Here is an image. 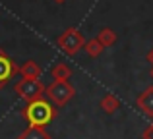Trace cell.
I'll return each mask as SVG.
<instances>
[{"mask_svg":"<svg viewBox=\"0 0 153 139\" xmlns=\"http://www.w3.org/2000/svg\"><path fill=\"white\" fill-rule=\"evenodd\" d=\"M149 77L153 79V66H151V70H149Z\"/></svg>","mask_w":153,"mask_h":139,"instance_id":"cell-16","label":"cell"},{"mask_svg":"<svg viewBox=\"0 0 153 139\" xmlns=\"http://www.w3.org/2000/svg\"><path fill=\"white\" fill-rule=\"evenodd\" d=\"M76 89L70 81H52L49 87H47V97L56 108H62L68 102L74 99Z\"/></svg>","mask_w":153,"mask_h":139,"instance_id":"cell-4","label":"cell"},{"mask_svg":"<svg viewBox=\"0 0 153 139\" xmlns=\"http://www.w3.org/2000/svg\"><path fill=\"white\" fill-rule=\"evenodd\" d=\"M97 39H99V43H101L105 49H107V46H112V45L116 43L118 35H116V31H114V29H111V27H105V29L99 31Z\"/></svg>","mask_w":153,"mask_h":139,"instance_id":"cell-11","label":"cell"},{"mask_svg":"<svg viewBox=\"0 0 153 139\" xmlns=\"http://www.w3.org/2000/svg\"><path fill=\"white\" fill-rule=\"evenodd\" d=\"M142 139H153V122L142 132Z\"/></svg>","mask_w":153,"mask_h":139,"instance_id":"cell-13","label":"cell"},{"mask_svg":"<svg viewBox=\"0 0 153 139\" xmlns=\"http://www.w3.org/2000/svg\"><path fill=\"white\" fill-rule=\"evenodd\" d=\"M19 75L25 79H39L43 75V68L35 60H27L19 66Z\"/></svg>","mask_w":153,"mask_h":139,"instance_id":"cell-7","label":"cell"},{"mask_svg":"<svg viewBox=\"0 0 153 139\" xmlns=\"http://www.w3.org/2000/svg\"><path fill=\"white\" fill-rule=\"evenodd\" d=\"M146 60H147V62H149V64L153 66V46H151L149 50H147V54H146Z\"/></svg>","mask_w":153,"mask_h":139,"instance_id":"cell-14","label":"cell"},{"mask_svg":"<svg viewBox=\"0 0 153 139\" xmlns=\"http://www.w3.org/2000/svg\"><path fill=\"white\" fill-rule=\"evenodd\" d=\"M14 91H16V95H18L19 99L25 101V104L47 97V87L43 85L41 79H25V77H22L14 85Z\"/></svg>","mask_w":153,"mask_h":139,"instance_id":"cell-3","label":"cell"},{"mask_svg":"<svg viewBox=\"0 0 153 139\" xmlns=\"http://www.w3.org/2000/svg\"><path fill=\"white\" fill-rule=\"evenodd\" d=\"M18 71H19L18 64H16V62L0 49V89H4Z\"/></svg>","mask_w":153,"mask_h":139,"instance_id":"cell-5","label":"cell"},{"mask_svg":"<svg viewBox=\"0 0 153 139\" xmlns=\"http://www.w3.org/2000/svg\"><path fill=\"white\" fill-rule=\"evenodd\" d=\"M85 43L87 41H85V37H83V33L79 29H76V27H68V29L64 31L62 35H58V39H56V46H58L64 54H68V56H76V54L85 46Z\"/></svg>","mask_w":153,"mask_h":139,"instance_id":"cell-2","label":"cell"},{"mask_svg":"<svg viewBox=\"0 0 153 139\" xmlns=\"http://www.w3.org/2000/svg\"><path fill=\"white\" fill-rule=\"evenodd\" d=\"M51 75L54 77V81H68L72 77V68L68 64H64V62H58V64L52 66Z\"/></svg>","mask_w":153,"mask_h":139,"instance_id":"cell-9","label":"cell"},{"mask_svg":"<svg viewBox=\"0 0 153 139\" xmlns=\"http://www.w3.org/2000/svg\"><path fill=\"white\" fill-rule=\"evenodd\" d=\"M18 139H52L47 133L45 128H33V126H27V129H23L18 135Z\"/></svg>","mask_w":153,"mask_h":139,"instance_id":"cell-10","label":"cell"},{"mask_svg":"<svg viewBox=\"0 0 153 139\" xmlns=\"http://www.w3.org/2000/svg\"><path fill=\"white\" fill-rule=\"evenodd\" d=\"M99 106L103 108V112H107V114H114L116 110L120 108V101H118V97H116V95L107 93V95H105V97L101 99Z\"/></svg>","mask_w":153,"mask_h":139,"instance_id":"cell-8","label":"cell"},{"mask_svg":"<svg viewBox=\"0 0 153 139\" xmlns=\"http://www.w3.org/2000/svg\"><path fill=\"white\" fill-rule=\"evenodd\" d=\"M56 116H58V108L47 99L27 102L22 108V118L33 128H47Z\"/></svg>","mask_w":153,"mask_h":139,"instance_id":"cell-1","label":"cell"},{"mask_svg":"<svg viewBox=\"0 0 153 139\" xmlns=\"http://www.w3.org/2000/svg\"><path fill=\"white\" fill-rule=\"evenodd\" d=\"M54 2H56V4H64V2H66V0H54Z\"/></svg>","mask_w":153,"mask_h":139,"instance_id":"cell-15","label":"cell"},{"mask_svg":"<svg viewBox=\"0 0 153 139\" xmlns=\"http://www.w3.org/2000/svg\"><path fill=\"white\" fill-rule=\"evenodd\" d=\"M83 50L87 52V56H91V58H97V56H101V52L105 50V46L101 45V43H99V39L95 37V39H89V41L85 43Z\"/></svg>","mask_w":153,"mask_h":139,"instance_id":"cell-12","label":"cell"},{"mask_svg":"<svg viewBox=\"0 0 153 139\" xmlns=\"http://www.w3.org/2000/svg\"><path fill=\"white\" fill-rule=\"evenodd\" d=\"M136 106L142 110V114H146L147 118H153V85L146 87L136 99Z\"/></svg>","mask_w":153,"mask_h":139,"instance_id":"cell-6","label":"cell"}]
</instances>
